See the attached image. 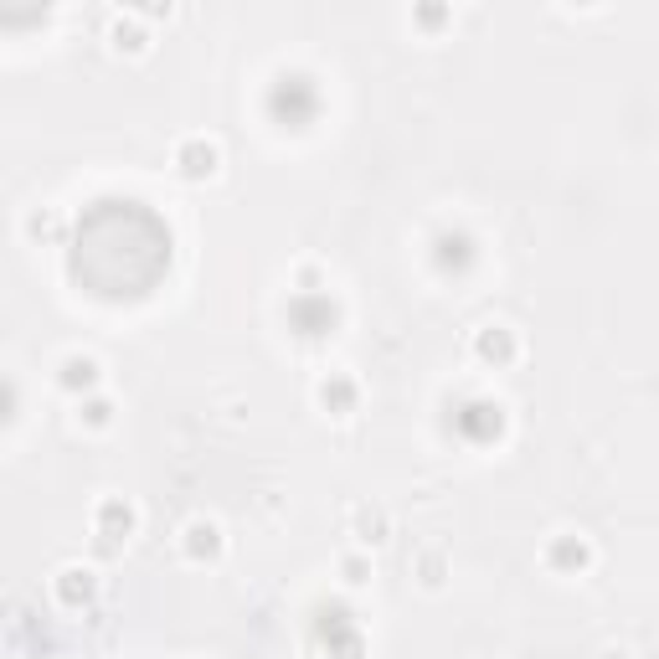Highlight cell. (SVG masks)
Returning <instances> with one entry per match:
<instances>
[{"mask_svg":"<svg viewBox=\"0 0 659 659\" xmlns=\"http://www.w3.org/2000/svg\"><path fill=\"white\" fill-rule=\"evenodd\" d=\"M176 160H180V176L201 180V176H211V170H217V145H207V140H186Z\"/></svg>","mask_w":659,"mask_h":659,"instance_id":"cell-1","label":"cell"},{"mask_svg":"<svg viewBox=\"0 0 659 659\" xmlns=\"http://www.w3.org/2000/svg\"><path fill=\"white\" fill-rule=\"evenodd\" d=\"M433 257H438L443 274H449V268H469V263H474V237H464V232H443Z\"/></svg>","mask_w":659,"mask_h":659,"instance_id":"cell-2","label":"cell"},{"mask_svg":"<svg viewBox=\"0 0 659 659\" xmlns=\"http://www.w3.org/2000/svg\"><path fill=\"white\" fill-rule=\"evenodd\" d=\"M294 325H299L305 335H325V330L335 325V305H330V299H315V305L299 299V305H294Z\"/></svg>","mask_w":659,"mask_h":659,"instance_id":"cell-3","label":"cell"},{"mask_svg":"<svg viewBox=\"0 0 659 659\" xmlns=\"http://www.w3.org/2000/svg\"><path fill=\"white\" fill-rule=\"evenodd\" d=\"M98 531L109 536V541L129 536V531H134V510H129L124 499H103V505H98Z\"/></svg>","mask_w":659,"mask_h":659,"instance_id":"cell-4","label":"cell"},{"mask_svg":"<svg viewBox=\"0 0 659 659\" xmlns=\"http://www.w3.org/2000/svg\"><path fill=\"white\" fill-rule=\"evenodd\" d=\"M57 382L67 386V392H88V386L98 382V361H88V355H67L63 361V376Z\"/></svg>","mask_w":659,"mask_h":659,"instance_id":"cell-5","label":"cell"},{"mask_svg":"<svg viewBox=\"0 0 659 659\" xmlns=\"http://www.w3.org/2000/svg\"><path fill=\"white\" fill-rule=\"evenodd\" d=\"M459 422H464L474 438H489V433H499V407L495 402H469Z\"/></svg>","mask_w":659,"mask_h":659,"instance_id":"cell-6","label":"cell"},{"mask_svg":"<svg viewBox=\"0 0 659 659\" xmlns=\"http://www.w3.org/2000/svg\"><path fill=\"white\" fill-rule=\"evenodd\" d=\"M474 345H480V355H484V361H495V366H505V361L515 355L510 330H495V325H489V330H480V340H474Z\"/></svg>","mask_w":659,"mask_h":659,"instance_id":"cell-7","label":"cell"},{"mask_svg":"<svg viewBox=\"0 0 659 659\" xmlns=\"http://www.w3.org/2000/svg\"><path fill=\"white\" fill-rule=\"evenodd\" d=\"M186 551H191L196 562H207V557H217V551H222V536H217V526H207V520H196L191 531H186Z\"/></svg>","mask_w":659,"mask_h":659,"instance_id":"cell-8","label":"cell"},{"mask_svg":"<svg viewBox=\"0 0 659 659\" xmlns=\"http://www.w3.org/2000/svg\"><path fill=\"white\" fill-rule=\"evenodd\" d=\"M57 593H63L67 608H78V603H88V597H93V577H88V572H78V567H67L63 577H57Z\"/></svg>","mask_w":659,"mask_h":659,"instance_id":"cell-9","label":"cell"},{"mask_svg":"<svg viewBox=\"0 0 659 659\" xmlns=\"http://www.w3.org/2000/svg\"><path fill=\"white\" fill-rule=\"evenodd\" d=\"M320 402L330 407V412H351V402H355V386L345 382V376H330V382H320Z\"/></svg>","mask_w":659,"mask_h":659,"instance_id":"cell-10","label":"cell"},{"mask_svg":"<svg viewBox=\"0 0 659 659\" xmlns=\"http://www.w3.org/2000/svg\"><path fill=\"white\" fill-rule=\"evenodd\" d=\"M582 562H587V547L577 536H557L551 541V567H582Z\"/></svg>","mask_w":659,"mask_h":659,"instance_id":"cell-11","label":"cell"},{"mask_svg":"<svg viewBox=\"0 0 659 659\" xmlns=\"http://www.w3.org/2000/svg\"><path fill=\"white\" fill-rule=\"evenodd\" d=\"M109 412H113L109 402H88V407H82V418L93 422V428H103V422H109Z\"/></svg>","mask_w":659,"mask_h":659,"instance_id":"cell-12","label":"cell"},{"mask_svg":"<svg viewBox=\"0 0 659 659\" xmlns=\"http://www.w3.org/2000/svg\"><path fill=\"white\" fill-rule=\"evenodd\" d=\"M361 541H382V515H366V520H361Z\"/></svg>","mask_w":659,"mask_h":659,"instance_id":"cell-13","label":"cell"},{"mask_svg":"<svg viewBox=\"0 0 659 659\" xmlns=\"http://www.w3.org/2000/svg\"><path fill=\"white\" fill-rule=\"evenodd\" d=\"M345 582H366V562H361V557H351V562H345Z\"/></svg>","mask_w":659,"mask_h":659,"instance_id":"cell-14","label":"cell"}]
</instances>
